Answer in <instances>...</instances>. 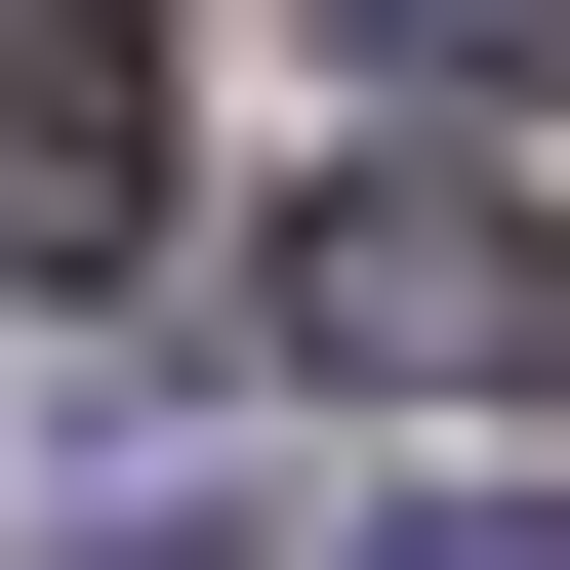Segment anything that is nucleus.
I'll use <instances>...</instances> for the list:
<instances>
[{"label": "nucleus", "mask_w": 570, "mask_h": 570, "mask_svg": "<svg viewBox=\"0 0 570 570\" xmlns=\"http://www.w3.org/2000/svg\"><path fill=\"white\" fill-rule=\"evenodd\" d=\"M326 41H367V82H449V122H489V82H570V0H326Z\"/></svg>", "instance_id": "3"}, {"label": "nucleus", "mask_w": 570, "mask_h": 570, "mask_svg": "<svg viewBox=\"0 0 570 570\" xmlns=\"http://www.w3.org/2000/svg\"><path fill=\"white\" fill-rule=\"evenodd\" d=\"M245 285L326 407H570V204H489V164H326Z\"/></svg>", "instance_id": "1"}, {"label": "nucleus", "mask_w": 570, "mask_h": 570, "mask_svg": "<svg viewBox=\"0 0 570 570\" xmlns=\"http://www.w3.org/2000/svg\"><path fill=\"white\" fill-rule=\"evenodd\" d=\"M367 570H570V489H449V530H367Z\"/></svg>", "instance_id": "4"}, {"label": "nucleus", "mask_w": 570, "mask_h": 570, "mask_svg": "<svg viewBox=\"0 0 570 570\" xmlns=\"http://www.w3.org/2000/svg\"><path fill=\"white\" fill-rule=\"evenodd\" d=\"M0 245H41V285L164 245V41H122V0H0Z\"/></svg>", "instance_id": "2"}]
</instances>
